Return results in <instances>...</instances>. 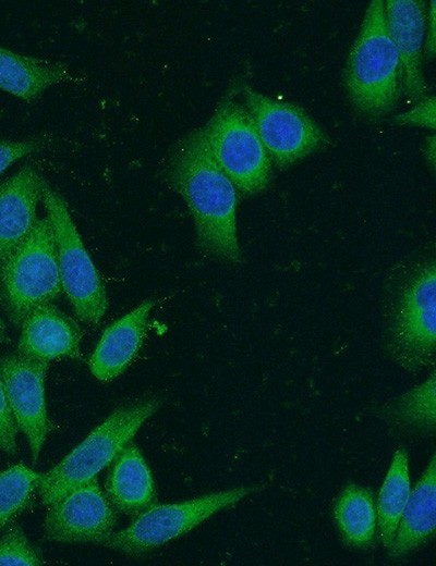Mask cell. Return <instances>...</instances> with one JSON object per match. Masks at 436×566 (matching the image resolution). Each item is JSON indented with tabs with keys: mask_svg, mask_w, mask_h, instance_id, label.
I'll use <instances>...</instances> for the list:
<instances>
[{
	"mask_svg": "<svg viewBox=\"0 0 436 566\" xmlns=\"http://www.w3.org/2000/svg\"><path fill=\"white\" fill-rule=\"evenodd\" d=\"M435 96L426 95L419 99L410 110L393 116V123L398 125H415L429 130L436 128Z\"/></svg>",
	"mask_w": 436,
	"mask_h": 566,
	"instance_id": "obj_24",
	"label": "cell"
},
{
	"mask_svg": "<svg viewBox=\"0 0 436 566\" xmlns=\"http://www.w3.org/2000/svg\"><path fill=\"white\" fill-rule=\"evenodd\" d=\"M261 484L211 492L180 503L153 505L123 530L112 532L99 545L128 555L150 552L201 525L218 512L258 492Z\"/></svg>",
	"mask_w": 436,
	"mask_h": 566,
	"instance_id": "obj_8",
	"label": "cell"
},
{
	"mask_svg": "<svg viewBox=\"0 0 436 566\" xmlns=\"http://www.w3.org/2000/svg\"><path fill=\"white\" fill-rule=\"evenodd\" d=\"M49 362L33 359L19 353L0 358V379L16 426L29 445L36 463L51 431L45 401V378Z\"/></svg>",
	"mask_w": 436,
	"mask_h": 566,
	"instance_id": "obj_11",
	"label": "cell"
},
{
	"mask_svg": "<svg viewBox=\"0 0 436 566\" xmlns=\"http://www.w3.org/2000/svg\"><path fill=\"white\" fill-rule=\"evenodd\" d=\"M44 182L35 168L25 165L0 183V267L32 233Z\"/></svg>",
	"mask_w": 436,
	"mask_h": 566,
	"instance_id": "obj_13",
	"label": "cell"
},
{
	"mask_svg": "<svg viewBox=\"0 0 436 566\" xmlns=\"http://www.w3.org/2000/svg\"><path fill=\"white\" fill-rule=\"evenodd\" d=\"M7 340V327L2 318L0 317V344L4 343Z\"/></svg>",
	"mask_w": 436,
	"mask_h": 566,
	"instance_id": "obj_29",
	"label": "cell"
},
{
	"mask_svg": "<svg viewBox=\"0 0 436 566\" xmlns=\"http://www.w3.org/2000/svg\"><path fill=\"white\" fill-rule=\"evenodd\" d=\"M435 3L436 2L432 0L426 9L423 57L427 60L433 59L436 52Z\"/></svg>",
	"mask_w": 436,
	"mask_h": 566,
	"instance_id": "obj_27",
	"label": "cell"
},
{
	"mask_svg": "<svg viewBox=\"0 0 436 566\" xmlns=\"http://www.w3.org/2000/svg\"><path fill=\"white\" fill-rule=\"evenodd\" d=\"M66 63L13 52L0 47V88L33 102L50 87L70 81Z\"/></svg>",
	"mask_w": 436,
	"mask_h": 566,
	"instance_id": "obj_18",
	"label": "cell"
},
{
	"mask_svg": "<svg viewBox=\"0 0 436 566\" xmlns=\"http://www.w3.org/2000/svg\"><path fill=\"white\" fill-rule=\"evenodd\" d=\"M384 12L399 58L402 93L419 100L427 95L423 74L426 4L422 0H385Z\"/></svg>",
	"mask_w": 436,
	"mask_h": 566,
	"instance_id": "obj_12",
	"label": "cell"
},
{
	"mask_svg": "<svg viewBox=\"0 0 436 566\" xmlns=\"http://www.w3.org/2000/svg\"><path fill=\"white\" fill-rule=\"evenodd\" d=\"M105 493L116 510L130 516H137L156 504L152 471L132 441L111 462Z\"/></svg>",
	"mask_w": 436,
	"mask_h": 566,
	"instance_id": "obj_16",
	"label": "cell"
},
{
	"mask_svg": "<svg viewBox=\"0 0 436 566\" xmlns=\"http://www.w3.org/2000/svg\"><path fill=\"white\" fill-rule=\"evenodd\" d=\"M162 172L168 186L190 210L197 247L219 260L239 262V192L214 159L201 127L172 146Z\"/></svg>",
	"mask_w": 436,
	"mask_h": 566,
	"instance_id": "obj_1",
	"label": "cell"
},
{
	"mask_svg": "<svg viewBox=\"0 0 436 566\" xmlns=\"http://www.w3.org/2000/svg\"><path fill=\"white\" fill-rule=\"evenodd\" d=\"M20 328L16 353L47 362L80 358L83 332L77 322L53 303L35 308Z\"/></svg>",
	"mask_w": 436,
	"mask_h": 566,
	"instance_id": "obj_14",
	"label": "cell"
},
{
	"mask_svg": "<svg viewBox=\"0 0 436 566\" xmlns=\"http://www.w3.org/2000/svg\"><path fill=\"white\" fill-rule=\"evenodd\" d=\"M41 202L53 234L62 291L78 320L97 324L108 309L102 278L83 243L68 202L46 180Z\"/></svg>",
	"mask_w": 436,
	"mask_h": 566,
	"instance_id": "obj_6",
	"label": "cell"
},
{
	"mask_svg": "<svg viewBox=\"0 0 436 566\" xmlns=\"http://www.w3.org/2000/svg\"><path fill=\"white\" fill-rule=\"evenodd\" d=\"M17 430L3 382L0 379V450L9 455H15L17 452Z\"/></svg>",
	"mask_w": 436,
	"mask_h": 566,
	"instance_id": "obj_25",
	"label": "cell"
},
{
	"mask_svg": "<svg viewBox=\"0 0 436 566\" xmlns=\"http://www.w3.org/2000/svg\"><path fill=\"white\" fill-rule=\"evenodd\" d=\"M436 527V454L411 489L388 552L399 558L426 543Z\"/></svg>",
	"mask_w": 436,
	"mask_h": 566,
	"instance_id": "obj_17",
	"label": "cell"
},
{
	"mask_svg": "<svg viewBox=\"0 0 436 566\" xmlns=\"http://www.w3.org/2000/svg\"><path fill=\"white\" fill-rule=\"evenodd\" d=\"M38 549L27 539L22 528L11 524L0 533V565H43Z\"/></svg>",
	"mask_w": 436,
	"mask_h": 566,
	"instance_id": "obj_23",
	"label": "cell"
},
{
	"mask_svg": "<svg viewBox=\"0 0 436 566\" xmlns=\"http://www.w3.org/2000/svg\"><path fill=\"white\" fill-rule=\"evenodd\" d=\"M238 96L235 82L201 130L214 159L238 192L252 196L268 185L271 160L251 114Z\"/></svg>",
	"mask_w": 436,
	"mask_h": 566,
	"instance_id": "obj_4",
	"label": "cell"
},
{
	"mask_svg": "<svg viewBox=\"0 0 436 566\" xmlns=\"http://www.w3.org/2000/svg\"><path fill=\"white\" fill-rule=\"evenodd\" d=\"M436 376L431 374L420 384L391 399L383 408L384 418L393 427L417 434L429 435L436 430Z\"/></svg>",
	"mask_w": 436,
	"mask_h": 566,
	"instance_id": "obj_21",
	"label": "cell"
},
{
	"mask_svg": "<svg viewBox=\"0 0 436 566\" xmlns=\"http://www.w3.org/2000/svg\"><path fill=\"white\" fill-rule=\"evenodd\" d=\"M117 510L93 478L48 505L44 534L57 543H96L110 536Z\"/></svg>",
	"mask_w": 436,
	"mask_h": 566,
	"instance_id": "obj_10",
	"label": "cell"
},
{
	"mask_svg": "<svg viewBox=\"0 0 436 566\" xmlns=\"http://www.w3.org/2000/svg\"><path fill=\"white\" fill-rule=\"evenodd\" d=\"M334 518L346 544L353 547L368 546L377 529L373 492L355 483L347 484L335 501Z\"/></svg>",
	"mask_w": 436,
	"mask_h": 566,
	"instance_id": "obj_19",
	"label": "cell"
},
{
	"mask_svg": "<svg viewBox=\"0 0 436 566\" xmlns=\"http://www.w3.org/2000/svg\"><path fill=\"white\" fill-rule=\"evenodd\" d=\"M61 292L53 234L45 216L0 267V304L20 327L35 308L52 303Z\"/></svg>",
	"mask_w": 436,
	"mask_h": 566,
	"instance_id": "obj_7",
	"label": "cell"
},
{
	"mask_svg": "<svg viewBox=\"0 0 436 566\" xmlns=\"http://www.w3.org/2000/svg\"><path fill=\"white\" fill-rule=\"evenodd\" d=\"M435 275L434 261L417 266L397 291L387 318V350L408 371H420L435 358Z\"/></svg>",
	"mask_w": 436,
	"mask_h": 566,
	"instance_id": "obj_5",
	"label": "cell"
},
{
	"mask_svg": "<svg viewBox=\"0 0 436 566\" xmlns=\"http://www.w3.org/2000/svg\"><path fill=\"white\" fill-rule=\"evenodd\" d=\"M411 492L408 453L398 448L380 487L376 501L377 528L383 545L389 550Z\"/></svg>",
	"mask_w": 436,
	"mask_h": 566,
	"instance_id": "obj_20",
	"label": "cell"
},
{
	"mask_svg": "<svg viewBox=\"0 0 436 566\" xmlns=\"http://www.w3.org/2000/svg\"><path fill=\"white\" fill-rule=\"evenodd\" d=\"M162 405L157 396L142 397L116 408L60 463L40 473L37 492L49 505L110 465L140 428Z\"/></svg>",
	"mask_w": 436,
	"mask_h": 566,
	"instance_id": "obj_3",
	"label": "cell"
},
{
	"mask_svg": "<svg viewBox=\"0 0 436 566\" xmlns=\"http://www.w3.org/2000/svg\"><path fill=\"white\" fill-rule=\"evenodd\" d=\"M238 91L278 167H289L329 143L319 124L299 104L270 98L243 81L238 82Z\"/></svg>",
	"mask_w": 436,
	"mask_h": 566,
	"instance_id": "obj_9",
	"label": "cell"
},
{
	"mask_svg": "<svg viewBox=\"0 0 436 566\" xmlns=\"http://www.w3.org/2000/svg\"><path fill=\"white\" fill-rule=\"evenodd\" d=\"M343 85L354 109L378 119L388 114L402 93L400 63L388 35L384 1L368 3L343 69Z\"/></svg>",
	"mask_w": 436,
	"mask_h": 566,
	"instance_id": "obj_2",
	"label": "cell"
},
{
	"mask_svg": "<svg viewBox=\"0 0 436 566\" xmlns=\"http://www.w3.org/2000/svg\"><path fill=\"white\" fill-rule=\"evenodd\" d=\"M47 144L45 137H34L24 140H0V174L16 160L38 151Z\"/></svg>",
	"mask_w": 436,
	"mask_h": 566,
	"instance_id": "obj_26",
	"label": "cell"
},
{
	"mask_svg": "<svg viewBox=\"0 0 436 566\" xmlns=\"http://www.w3.org/2000/svg\"><path fill=\"white\" fill-rule=\"evenodd\" d=\"M153 299L142 302L102 332L89 359V370L99 381L123 373L136 357L146 334Z\"/></svg>",
	"mask_w": 436,
	"mask_h": 566,
	"instance_id": "obj_15",
	"label": "cell"
},
{
	"mask_svg": "<svg viewBox=\"0 0 436 566\" xmlns=\"http://www.w3.org/2000/svg\"><path fill=\"white\" fill-rule=\"evenodd\" d=\"M435 143H436L435 135H431L425 139L424 147H423V153H424L425 160L432 171L435 170V164H436V161H435L436 160V155H435V150H436L435 145L436 144Z\"/></svg>",
	"mask_w": 436,
	"mask_h": 566,
	"instance_id": "obj_28",
	"label": "cell"
},
{
	"mask_svg": "<svg viewBox=\"0 0 436 566\" xmlns=\"http://www.w3.org/2000/svg\"><path fill=\"white\" fill-rule=\"evenodd\" d=\"M40 473L17 464L0 472V533L22 513L37 492Z\"/></svg>",
	"mask_w": 436,
	"mask_h": 566,
	"instance_id": "obj_22",
	"label": "cell"
}]
</instances>
